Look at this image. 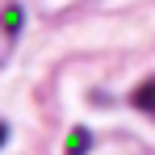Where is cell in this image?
<instances>
[{
  "label": "cell",
  "instance_id": "cell-1",
  "mask_svg": "<svg viewBox=\"0 0 155 155\" xmlns=\"http://www.w3.org/2000/svg\"><path fill=\"white\" fill-rule=\"evenodd\" d=\"M21 25H25V8H21L17 0H8V4L0 8V34H4V42H17Z\"/></svg>",
  "mask_w": 155,
  "mask_h": 155
},
{
  "label": "cell",
  "instance_id": "cell-2",
  "mask_svg": "<svg viewBox=\"0 0 155 155\" xmlns=\"http://www.w3.org/2000/svg\"><path fill=\"white\" fill-rule=\"evenodd\" d=\"M92 151V130L88 126H71L67 143H63V155H88Z\"/></svg>",
  "mask_w": 155,
  "mask_h": 155
},
{
  "label": "cell",
  "instance_id": "cell-3",
  "mask_svg": "<svg viewBox=\"0 0 155 155\" xmlns=\"http://www.w3.org/2000/svg\"><path fill=\"white\" fill-rule=\"evenodd\" d=\"M130 105H134L138 113H151V117H155V76H151V80H143V84L130 92Z\"/></svg>",
  "mask_w": 155,
  "mask_h": 155
},
{
  "label": "cell",
  "instance_id": "cell-4",
  "mask_svg": "<svg viewBox=\"0 0 155 155\" xmlns=\"http://www.w3.org/2000/svg\"><path fill=\"white\" fill-rule=\"evenodd\" d=\"M8 143V122H0V147Z\"/></svg>",
  "mask_w": 155,
  "mask_h": 155
}]
</instances>
